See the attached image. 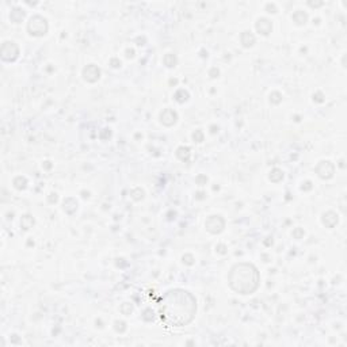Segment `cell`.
Returning <instances> with one entry per match:
<instances>
[{
	"label": "cell",
	"instance_id": "1",
	"mask_svg": "<svg viewBox=\"0 0 347 347\" xmlns=\"http://www.w3.org/2000/svg\"><path fill=\"white\" fill-rule=\"evenodd\" d=\"M235 275H237L236 278H240V279H243V281H245L244 278V270H243V264H240V266H236V267L233 268V273ZM245 274L248 275V281H250V283L248 282H240V285H237L236 289L235 290H237V292H241L243 294H247V293H251L252 290H255L254 286H258V278H254L252 279V277H258V273H256V270H255L252 266H248L247 264V270H245Z\"/></svg>",
	"mask_w": 347,
	"mask_h": 347
},
{
	"label": "cell",
	"instance_id": "2",
	"mask_svg": "<svg viewBox=\"0 0 347 347\" xmlns=\"http://www.w3.org/2000/svg\"><path fill=\"white\" fill-rule=\"evenodd\" d=\"M84 78L88 82H95L97 79H99V70H98L97 67H94V65H90V67H87L84 70Z\"/></svg>",
	"mask_w": 347,
	"mask_h": 347
}]
</instances>
